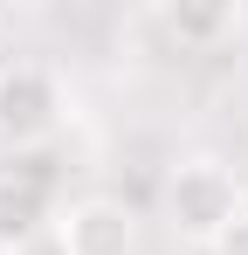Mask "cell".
I'll return each mask as SVG.
<instances>
[{
    "label": "cell",
    "instance_id": "4",
    "mask_svg": "<svg viewBox=\"0 0 248 255\" xmlns=\"http://www.w3.org/2000/svg\"><path fill=\"white\" fill-rule=\"evenodd\" d=\"M48 228L62 235L69 255H138V214L124 207V200H111V193L62 200Z\"/></svg>",
    "mask_w": 248,
    "mask_h": 255
},
{
    "label": "cell",
    "instance_id": "1",
    "mask_svg": "<svg viewBox=\"0 0 248 255\" xmlns=\"http://www.w3.org/2000/svg\"><path fill=\"white\" fill-rule=\"evenodd\" d=\"M242 207H248V186L214 152H193V159H179L165 172V221H172V235H186L200 249H214L242 221Z\"/></svg>",
    "mask_w": 248,
    "mask_h": 255
},
{
    "label": "cell",
    "instance_id": "5",
    "mask_svg": "<svg viewBox=\"0 0 248 255\" xmlns=\"http://www.w3.org/2000/svg\"><path fill=\"white\" fill-rule=\"evenodd\" d=\"M242 14L235 7H165V28L179 35V42H214V35H228Z\"/></svg>",
    "mask_w": 248,
    "mask_h": 255
},
{
    "label": "cell",
    "instance_id": "6",
    "mask_svg": "<svg viewBox=\"0 0 248 255\" xmlns=\"http://www.w3.org/2000/svg\"><path fill=\"white\" fill-rule=\"evenodd\" d=\"M207 255H248V207H242V221H235V228H228V235H221Z\"/></svg>",
    "mask_w": 248,
    "mask_h": 255
},
{
    "label": "cell",
    "instance_id": "7",
    "mask_svg": "<svg viewBox=\"0 0 248 255\" xmlns=\"http://www.w3.org/2000/svg\"><path fill=\"white\" fill-rule=\"evenodd\" d=\"M14 255H69V249H62V235L48 228V235H35V242H21V249H14Z\"/></svg>",
    "mask_w": 248,
    "mask_h": 255
},
{
    "label": "cell",
    "instance_id": "2",
    "mask_svg": "<svg viewBox=\"0 0 248 255\" xmlns=\"http://www.w3.org/2000/svg\"><path fill=\"white\" fill-rule=\"evenodd\" d=\"M69 118V90L48 62H7L0 69V145L14 152H41Z\"/></svg>",
    "mask_w": 248,
    "mask_h": 255
},
{
    "label": "cell",
    "instance_id": "3",
    "mask_svg": "<svg viewBox=\"0 0 248 255\" xmlns=\"http://www.w3.org/2000/svg\"><path fill=\"white\" fill-rule=\"evenodd\" d=\"M48 221H55V172L41 166V152H14L0 166V255L48 235Z\"/></svg>",
    "mask_w": 248,
    "mask_h": 255
}]
</instances>
